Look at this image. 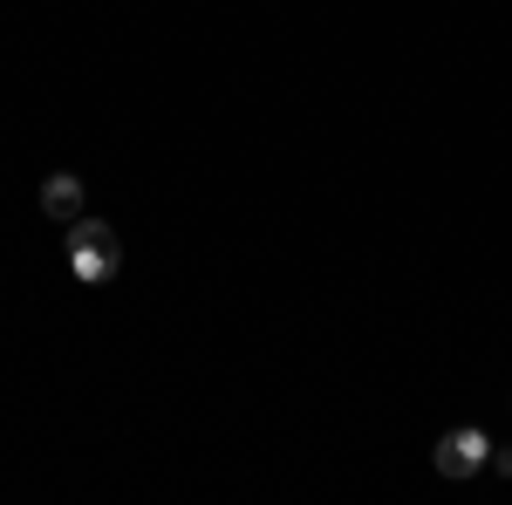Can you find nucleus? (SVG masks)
I'll return each mask as SVG.
<instances>
[{"instance_id": "obj_1", "label": "nucleus", "mask_w": 512, "mask_h": 505, "mask_svg": "<svg viewBox=\"0 0 512 505\" xmlns=\"http://www.w3.org/2000/svg\"><path fill=\"white\" fill-rule=\"evenodd\" d=\"M117 267H123L117 226H103V219H76V226H69V273L89 280V287H103V280H117Z\"/></svg>"}, {"instance_id": "obj_2", "label": "nucleus", "mask_w": 512, "mask_h": 505, "mask_svg": "<svg viewBox=\"0 0 512 505\" xmlns=\"http://www.w3.org/2000/svg\"><path fill=\"white\" fill-rule=\"evenodd\" d=\"M478 465H492V437L478 424H458V430L437 437V471H444V478H472Z\"/></svg>"}, {"instance_id": "obj_3", "label": "nucleus", "mask_w": 512, "mask_h": 505, "mask_svg": "<svg viewBox=\"0 0 512 505\" xmlns=\"http://www.w3.org/2000/svg\"><path fill=\"white\" fill-rule=\"evenodd\" d=\"M41 212L62 219V226H76V219H82V178H76V171H55V178L41 185Z\"/></svg>"}, {"instance_id": "obj_4", "label": "nucleus", "mask_w": 512, "mask_h": 505, "mask_svg": "<svg viewBox=\"0 0 512 505\" xmlns=\"http://www.w3.org/2000/svg\"><path fill=\"white\" fill-rule=\"evenodd\" d=\"M492 471H506V478H512V451H492Z\"/></svg>"}]
</instances>
